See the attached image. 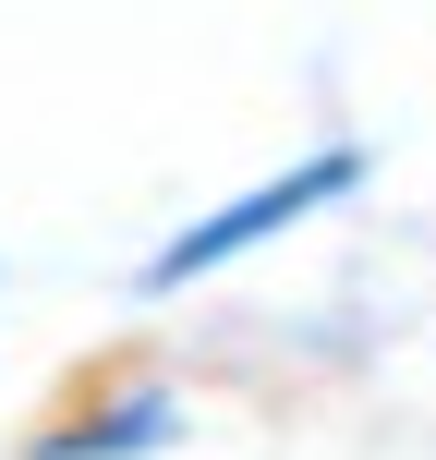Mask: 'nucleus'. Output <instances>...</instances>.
<instances>
[{
    "instance_id": "nucleus-1",
    "label": "nucleus",
    "mask_w": 436,
    "mask_h": 460,
    "mask_svg": "<svg viewBox=\"0 0 436 460\" xmlns=\"http://www.w3.org/2000/svg\"><path fill=\"white\" fill-rule=\"evenodd\" d=\"M364 146H316V158H291V170H267V182H243V194H218V207H194L182 230H158V243L121 267V303H170V291H194V279H218V267H243V254H267L279 230H303V218H327L340 194H364Z\"/></svg>"
},
{
    "instance_id": "nucleus-2",
    "label": "nucleus",
    "mask_w": 436,
    "mask_h": 460,
    "mask_svg": "<svg viewBox=\"0 0 436 460\" xmlns=\"http://www.w3.org/2000/svg\"><path fill=\"white\" fill-rule=\"evenodd\" d=\"M182 437H194V400L146 364V376H110V388H73L13 460H158V448H182Z\"/></svg>"
}]
</instances>
